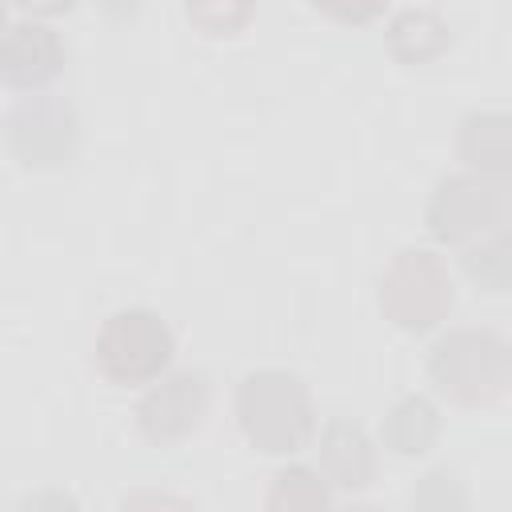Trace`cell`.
I'll return each instance as SVG.
<instances>
[{
    "mask_svg": "<svg viewBox=\"0 0 512 512\" xmlns=\"http://www.w3.org/2000/svg\"><path fill=\"white\" fill-rule=\"evenodd\" d=\"M236 420L252 448L268 456H292L316 432V404L296 372L252 368L236 384Z\"/></svg>",
    "mask_w": 512,
    "mask_h": 512,
    "instance_id": "cell-1",
    "label": "cell"
},
{
    "mask_svg": "<svg viewBox=\"0 0 512 512\" xmlns=\"http://www.w3.org/2000/svg\"><path fill=\"white\" fill-rule=\"evenodd\" d=\"M428 376L456 404H492L512 384L508 340L492 328H448L428 344Z\"/></svg>",
    "mask_w": 512,
    "mask_h": 512,
    "instance_id": "cell-2",
    "label": "cell"
},
{
    "mask_svg": "<svg viewBox=\"0 0 512 512\" xmlns=\"http://www.w3.org/2000/svg\"><path fill=\"white\" fill-rule=\"evenodd\" d=\"M176 356V336L168 320L152 308H116L96 332V368L108 384L136 388L168 372Z\"/></svg>",
    "mask_w": 512,
    "mask_h": 512,
    "instance_id": "cell-3",
    "label": "cell"
},
{
    "mask_svg": "<svg viewBox=\"0 0 512 512\" xmlns=\"http://www.w3.org/2000/svg\"><path fill=\"white\" fill-rule=\"evenodd\" d=\"M508 220H512L508 180H488L476 172H452L436 180L428 208H424V224L432 240L464 244V248L496 232H508Z\"/></svg>",
    "mask_w": 512,
    "mask_h": 512,
    "instance_id": "cell-4",
    "label": "cell"
},
{
    "mask_svg": "<svg viewBox=\"0 0 512 512\" xmlns=\"http://www.w3.org/2000/svg\"><path fill=\"white\" fill-rule=\"evenodd\" d=\"M4 144L20 168H68L80 152V116L56 92H28L4 112Z\"/></svg>",
    "mask_w": 512,
    "mask_h": 512,
    "instance_id": "cell-5",
    "label": "cell"
},
{
    "mask_svg": "<svg viewBox=\"0 0 512 512\" xmlns=\"http://www.w3.org/2000/svg\"><path fill=\"white\" fill-rule=\"evenodd\" d=\"M380 308L408 332L440 324L452 308V280L444 260L428 248H404L380 276Z\"/></svg>",
    "mask_w": 512,
    "mask_h": 512,
    "instance_id": "cell-6",
    "label": "cell"
},
{
    "mask_svg": "<svg viewBox=\"0 0 512 512\" xmlns=\"http://www.w3.org/2000/svg\"><path fill=\"white\" fill-rule=\"evenodd\" d=\"M208 376L204 372H164L160 380H152V388L140 396L136 404V428L144 440L152 444H180L184 436H192L204 416H208Z\"/></svg>",
    "mask_w": 512,
    "mask_h": 512,
    "instance_id": "cell-7",
    "label": "cell"
},
{
    "mask_svg": "<svg viewBox=\"0 0 512 512\" xmlns=\"http://www.w3.org/2000/svg\"><path fill=\"white\" fill-rule=\"evenodd\" d=\"M64 72V40L44 20H16L0 36V80L20 92H44Z\"/></svg>",
    "mask_w": 512,
    "mask_h": 512,
    "instance_id": "cell-8",
    "label": "cell"
},
{
    "mask_svg": "<svg viewBox=\"0 0 512 512\" xmlns=\"http://www.w3.org/2000/svg\"><path fill=\"white\" fill-rule=\"evenodd\" d=\"M320 476L336 488H348V492H360L376 480V444L372 436L364 432L360 420L352 416H332L324 428H320Z\"/></svg>",
    "mask_w": 512,
    "mask_h": 512,
    "instance_id": "cell-9",
    "label": "cell"
},
{
    "mask_svg": "<svg viewBox=\"0 0 512 512\" xmlns=\"http://www.w3.org/2000/svg\"><path fill=\"white\" fill-rule=\"evenodd\" d=\"M456 152L468 172L488 180H508L512 172V144H508V116L504 112H468L460 120Z\"/></svg>",
    "mask_w": 512,
    "mask_h": 512,
    "instance_id": "cell-10",
    "label": "cell"
},
{
    "mask_svg": "<svg viewBox=\"0 0 512 512\" xmlns=\"http://www.w3.org/2000/svg\"><path fill=\"white\" fill-rule=\"evenodd\" d=\"M440 428H444L440 408L428 396L408 392V396H400L384 412V420H380V444L388 452H396V456H424V452L436 448Z\"/></svg>",
    "mask_w": 512,
    "mask_h": 512,
    "instance_id": "cell-11",
    "label": "cell"
},
{
    "mask_svg": "<svg viewBox=\"0 0 512 512\" xmlns=\"http://www.w3.org/2000/svg\"><path fill=\"white\" fill-rule=\"evenodd\" d=\"M452 44V32H448V20L420 4V8H400L392 20H388V48L396 60L404 64H424V60H436L440 52H448Z\"/></svg>",
    "mask_w": 512,
    "mask_h": 512,
    "instance_id": "cell-12",
    "label": "cell"
},
{
    "mask_svg": "<svg viewBox=\"0 0 512 512\" xmlns=\"http://www.w3.org/2000/svg\"><path fill=\"white\" fill-rule=\"evenodd\" d=\"M264 512H332L328 480L308 464H288L272 472L264 492Z\"/></svg>",
    "mask_w": 512,
    "mask_h": 512,
    "instance_id": "cell-13",
    "label": "cell"
},
{
    "mask_svg": "<svg viewBox=\"0 0 512 512\" xmlns=\"http://www.w3.org/2000/svg\"><path fill=\"white\" fill-rule=\"evenodd\" d=\"M412 512H472V492L460 468L452 464H432L416 484H412Z\"/></svg>",
    "mask_w": 512,
    "mask_h": 512,
    "instance_id": "cell-14",
    "label": "cell"
},
{
    "mask_svg": "<svg viewBox=\"0 0 512 512\" xmlns=\"http://www.w3.org/2000/svg\"><path fill=\"white\" fill-rule=\"evenodd\" d=\"M464 272L488 292H508V284H512V240H508V232H496L488 240L468 244L464 248Z\"/></svg>",
    "mask_w": 512,
    "mask_h": 512,
    "instance_id": "cell-15",
    "label": "cell"
},
{
    "mask_svg": "<svg viewBox=\"0 0 512 512\" xmlns=\"http://www.w3.org/2000/svg\"><path fill=\"white\" fill-rule=\"evenodd\" d=\"M188 16H192L204 32L220 36V32H236V28L252 16V8H248V4H188Z\"/></svg>",
    "mask_w": 512,
    "mask_h": 512,
    "instance_id": "cell-16",
    "label": "cell"
},
{
    "mask_svg": "<svg viewBox=\"0 0 512 512\" xmlns=\"http://www.w3.org/2000/svg\"><path fill=\"white\" fill-rule=\"evenodd\" d=\"M120 512H192V504L176 492H160V488H136L120 500Z\"/></svg>",
    "mask_w": 512,
    "mask_h": 512,
    "instance_id": "cell-17",
    "label": "cell"
},
{
    "mask_svg": "<svg viewBox=\"0 0 512 512\" xmlns=\"http://www.w3.org/2000/svg\"><path fill=\"white\" fill-rule=\"evenodd\" d=\"M16 512H84V508H80V500H76L72 492H64V488H36V492H28V496L16 504Z\"/></svg>",
    "mask_w": 512,
    "mask_h": 512,
    "instance_id": "cell-18",
    "label": "cell"
},
{
    "mask_svg": "<svg viewBox=\"0 0 512 512\" xmlns=\"http://www.w3.org/2000/svg\"><path fill=\"white\" fill-rule=\"evenodd\" d=\"M324 8L336 12V16H344V20H368V16L380 12V4H364V8H336V4H324Z\"/></svg>",
    "mask_w": 512,
    "mask_h": 512,
    "instance_id": "cell-19",
    "label": "cell"
},
{
    "mask_svg": "<svg viewBox=\"0 0 512 512\" xmlns=\"http://www.w3.org/2000/svg\"><path fill=\"white\" fill-rule=\"evenodd\" d=\"M336 512H376L372 504H344V508H336Z\"/></svg>",
    "mask_w": 512,
    "mask_h": 512,
    "instance_id": "cell-20",
    "label": "cell"
},
{
    "mask_svg": "<svg viewBox=\"0 0 512 512\" xmlns=\"http://www.w3.org/2000/svg\"><path fill=\"white\" fill-rule=\"evenodd\" d=\"M4 20H8V12H4V4H0V36H4V28H8Z\"/></svg>",
    "mask_w": 512,
    "mask_h": 512,
    "instance_id": "cell-21",
    "label": "cell"
}]
</instances>
